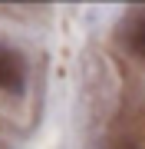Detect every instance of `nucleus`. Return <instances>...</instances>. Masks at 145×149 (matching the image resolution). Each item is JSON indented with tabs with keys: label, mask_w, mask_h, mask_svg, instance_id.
I'll return each instance as SVG.
<instances>
[{
	"label": "nucleus",
	"mask_w": 145,
	"mask_h": 149,
	"mask_svg": "<svg viewBox=\"0 0 145 149\" xmlns=\"http://www.w3.org/2000/svg\"><path fill=\"white\" fill-rule=\"evenodd\" d=\"M27 86V63L13 47L0 43V90L3 93H23Z\"/></svg>",
	"instance_id": "f257e3e1"
},
{
	"label": "nucleus",
	"mask_w": 145,
	"mask_h": 149,
	"mask_svg": "<svg viewBox=\"0 0 145 149\" xmlns=\"http://www.w3.org/2000/svg\"><path fill=\"white\" fill-rule=\"evenodd\" d=\"M132 50L145 60V17L135 23V27H132Z\"/></svg>",
	"instance_id": "f03ea898"
}]
</instances>
